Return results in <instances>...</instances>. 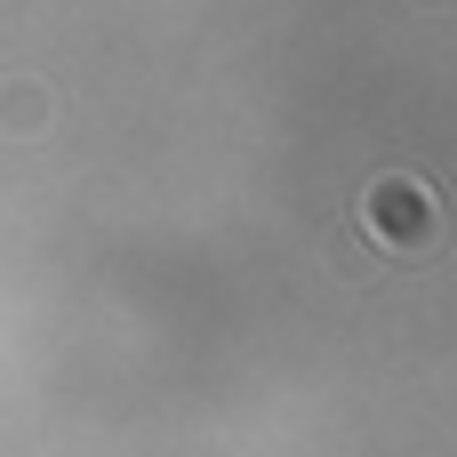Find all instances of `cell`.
I'll return each mask as SVG.
<instances>
[{
  "instance_id": "1",
  "label": "cell",
  "mask_w": 457,
  "mask_h": 457,
  "mask_svg": "<svg viewBox=\"0 0 457 457\" xmlns=\"http://www.w3.org/2000/svg\"><path fill=\"white\" fill-rule=\"evenodd\" d=\"M361 233L378 241V249H394V257H418V249H434L442 241V201H434V185L426 177H378L370 193H361Z\"/></svg>"
},
{
  "instance_id": "2",
  "label": "cell",
  "mask_w": 457,
  "mask_h": 457,
  "mask_svg": "<svg viewBox=\"0 0 457 457\" xmlns=\"http://www.w3.org/2000/svg\"><path fill=\"white\" fill-rule=\"evenodd\" d=\"M40 120H48V88H40V80H8V88H0V129H24V137H32Z\"/></svg>"
}]
</instances>
